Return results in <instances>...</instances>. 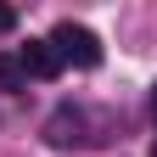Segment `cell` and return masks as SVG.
Masks as SVG:
<instances>
[{
	"mask_svg": "<svg viewBox=\"0 0 157 157\" xmlns=\"http://www.w3.org/2000/svg\"><path fill=\"white\" fill-rule=\"evenodd\" d=\"M151 157H157V140H151Z\"/></svg>",
	"mask_w": 157,
	"mask_h": 157,
	"instance_id": "obj_7",
	"label": "cell"
},
{
	"mask_svg": "<svg viewBox=\"0 0 157 157\" xmlns=\"http://www.w3.org/2000/svg\"><path fill=\"white\" fill-rule=\"evenodd\" d=\"M45 45L56 51V62H73V67H101V39H95L90 28H78V23H56Z\"/></svg>",
	"mask_w": 157,
	"mask_h": 157,
	"instance_id": "obj_2",
	"label": "cell"
},
{
	"mask_svg": "<svg viewBox=\"0 0 157 157\" xmlns=\"http://www.w3.org/2000/svg\"><path fill=\"white\" fill-rule=\"evenodd\" d=\"M0 90H28V73L17 56H0Z\"/></svg>",
	"mask_w": 157,
	"mask_h": 157,
	"instance_id": "obj_4",
	"label": "cell"
},
{
	"mask_svg": "<svg viewBox=\"0 0 157 157\" xmlns=\"http://www.w3.org/2000/svg\"><path fill=\"white\" fill-rule=\"evenodd\" d=\"M17 62H23V73H28V78H56V73H62V62H56V51L45 45V39H28Z\"/></svg>",
	"mask_w": 157,
	"mask_h": 157,
	"instance_id": "obj_3",
	"label": "cell"
},
{
	"mask_svg": "<svg viewBox=\"0 0 157 157\" xmlns=\"http://www.w3.org/2000/svg\"><path fill=\"white\" fill-rule=\"evenodd\" d=\"M45 140L51 146H101L107 140V118L90 107H56L45 118Z\"/></svg>",
	"mask_w": 157,
	"mask_h": 157,
	"instance_id": "obj_1",
	"label": "cell"
},
{
	"mask_svg": "<svg viewBox=\"0 0 157 157\" xmlns=\"http://www.w3.org/2000/svg\"><path fill=\"white\" fill-rule=\"evenodd\" d=\"M151 112H157V90H151Z\"/></svg>",
	"mask_w": 157,
	"mask_h": 157,
	"instance_id": "obj_6",
	"label": "cell"
},
{
	"mask_svg": "<svg viewBox=\"0 0 157 157\" xmlns=\"http://www.w3.org/2000/svg\"><path fill=\"white\" fill-rule=\"evenodd\" d=\"M11 28H17V11H11V6H0V34H11Z\"/></svg>",
	"mask_w": 157,
	"mask_h": 157,
	"instance_id": "obj_5",
	"label": "cell"
}]
</instances>
